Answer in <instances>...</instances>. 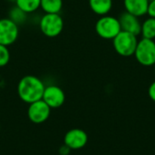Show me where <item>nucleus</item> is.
<instances>
[{
    "mask_svg": "<svg viewBox=\"0 0 155 155\" xmlns=\"http://www.w3.org/2000/svg\"><path fill=\"white\" fill-rule=\"evenodd\" d=\"M137 62L143 66H153L155 64L154 40L142 38L137 43L134 54Z\"/></svg>",
    "mask_w": 155,
    "mask_h": 155,
    "instance_id": "5",
    "label": "nucleus"
},
{
    "mask_svg": "<svg viewBox=\"0 0 155 155\" xmlns=\"http://www.w3.org/2000/svg\"><path fill=\"white\" fill-rule=\"evenodd\" d=\"M147 15L149 17L155 18V0H152L149 2L148 9H147Z\"/></svg>",
    "mask_w": 155,
    "mask_h": 155,
    "instance_id": "18",
    "label": "nucleus"
},
{
    "mask_svg": "<svg viewBox=\"0 0 155 155\" xmlns=\"http://www.w3.org/2000/svg\"><path fill=\"white\" fill-rule=\"evenodd\" d=\"M39 28L44 35L56 37L64 29V19L59 14H45L39 21Z\"/></svg>",
    "mask_w": 155,
    "mask_h": 155,
    "instance_id": "4",
    "label": "nucleus"
},
{
    "mask_svg": "<svg viewBox=\"0 0 155 155\" xmlns=\"http://www.w3.org/2000/svg\"><path fill=\"white\" fill-rule=\"evenodd\" d=\"M118 20H119L122 31L129 32L131 34H134L136 36L141 35L142 24L138 16L127 11H124L120 15V16L118 17Z\"/></svg>",
    "mask_w": 155,
    "mask_h": 155,
    "instance_id": "10",
    "label": "nucleus"
},
{
    "mask_svg": "<svg viewBox=\"0 0 155 155\" xmlns=\"http://www.w3.org/2000/svg\"><path fill=\"white\" fill-rule=\"evenodd\" d=\"M148 94H149V96L150 98L155 102V81L153 82L151 84V85L149 86V89H148Z\"/></svg>",
    "mask_w": 155,
    "mask_h": 155,
    "instance_id": "19",
    "label": "nucleus"
},
{
    "mask_svg": "<svg viewBox=\"0 0 155 155\" xmlns=\"http://www.w3.org/2000/svg\"><path fill=\"white\" fill-rule=\"evenodd\" d=\"M45 85L44 82L35 75H25L20 79L17 84L19 98L26 103L32 104L43 98Z\"/></svg>",
    "mask_w": 155,
    "mask_h": 155,
    "instance_id": "1",
    "label": "nucleus"
},
{
    "mask_svg": "<svg viewBox=\"0 0 155 155\" xmlns=\"http://www.w3.org/2000/svg\"><path fill=\"white\" fill-rule=\"evenodd\" d=\"M40 8L45 14H59L63 8V0H41Z\"/></svg>",
    "mask_w": 155,
    "mask_h": 155,
    "instance_id": "13",
    "label": "nucleus"
},
{
    "mask_svg": "<svg viewBox=\"0 0 155 155\" xmlns=\"http://www.w3.org/2000/svg\"><path fill=\"white\" fill-rule=\"evenodd\" d=\"M15 6L25 14H31L40 8L41 0H15Z\"/></svg>",
    "mask_w": 155,
    "mask_h": 155,
    "instance_id": "14",
    "label": "nucleus"
},
{
    "mask_svg": "<svg viewBox=\"0 0 155 155\" xmlns=\"http://www.w3.org/2000/svg\"><path fill=\"white\" fill-rule=\"evenodd\" d=\"M89 6L98 15H105L113 7V0H89Z\"/></svg>",
    "mask_w": 155,
    "mask_h": 155,
    "instance_id": "12",
    "label": "nucleus"
},
{
    "mask_svg": "<svg viewBox=\"0 0 155 155\" xmlns=\"http://www.w3.org/2000/svg\"><path fill=\"white\" fill-rule=\"evenodd\" d=\"M42 99L51 109H55L64 104L65 101V94L61 87L53 84L45 86Z\"/></svg>",
    "mask_w": 155,
    "mask_h": 155,
    "instance_id": "8",
    "label": "nucleus"
},
{
    "mask_svg": "<svg viewBox=\"0 0 155 155\" xmlns=\"http://www.w3.org/2000/svg\"><path fill=\"white\" fill-rule=\"evenodd\" d=\"M51 113V108L44 102L43 99L29 104L27 114L29 120L34 124H42L45 122Z\"/></svg>",
    "mask_w": 155,
    "mask_h": 155,
    "instance_id": "7",
    "label": "nucleus"
},
{
    "mask_svg": "<svg viewBox=\"0 0 155 155\" xmlns=\"http://www.w3.org/2000/svg\"><path fill=\"white\" fill-rule=\"evenodd\" d=\"M88 142L87 134L79 128L71 129L68 131L64 138V144L71 150H79L84 148Z\"/></svg>",
    "mask_w": 155,
    "mask_h": 155,
    "instance_id": "9",
    "label": "nucleus"
},
{
    "mask_svg": "<svg viewBox=\"0 0 155 155\" xmlns=\"http://www.w3.org/2000/svg\"><path fill=\"white\" fill-rule=\"evenodd\" d=\"M121 31L118 18L112 15H102L95 24L96 34L105 40H113Z\"/></svg>",
    "mask_w": 155,
    "mask_h": 155,
    "instance_id": "3",
    "label": "nucleus"
},
{
    "mask_svg": "<svg viewBox=\"0 0 155 155\" xmlns=\"http://www.w3.org/2000/svg\"><path fill=\"white\" fill-rule=\"evenodd\" d=\"M137 43V36L125 31H121L113 39V46L115 52L121 56L125 57L134 54Z\"/></svg>",
    "mask_w": 155,
    "mask_h": 155,
    "instance_id": "2",
    "label": "nucleus"
},
{
    "mask_svg": "<svg viewBox=\"0 0 155 155\" xmlns=\"http://www.w3.org/2000/svg\"><path fill=\"white\" fill-rule=\"evenodd\" d=\"M150 1H152V0H150Z\"/></svg>",
    "mask_w": 155,
    "mask_h": 155,
    "instance_id": "20",
    "label": "nucleus"
},
{
    "mask_svg": "<svg viewBox=\"0 0 155 155\" xmlns=\"http://www.w3.org/2000/svg\"><path fill=\"white\" fill-rule=\"evenodd\" d=\"M150 0H124L125 11L140 17L147 14Z\"/></svg>",
    "mask_w": 155,
    "mask_h": 155,
    "instance_id": "11",
    "label": "nucleus"
},
{
    "mask_svg": "<svg viewBox=\"0 0 155 155\" xmlns=\"http://www.w3.org/2000/svg\"><path fill=\"white\" fill-rule=\"evenodd\" d=\"M26 15L25 12H23L22 10H20L17 6H15L13 7L11 10H10V13H9V18L14 21L15 24H20V23H23L25 22V18H26Z\"/></svg>",
    "mask_w": 155,
    "mask_h": 155,
    "instance_id": "16",
    "label": "nucleus"
},
{
    "mask_svg": "<svg viewBox=\"0 0 155 155\" xmlns=\"http://www.w3.org/2000/svg\"><path fill=\"white\" fill-rule=\"evenodd\" d=\"M11 58L10 52L8 46L0 45V67H4L7 65Z\"/></svg>",
    "mask_w": 155,
    "mask_h": 155,
    "instance_id": "17",
    "label": "nucleus"
},
{
    "mask_svg": "<svg viewBox=\"0 0 155 155\" xmlns=\"http://www.w3.org/2000/svg\"><path fill=\"white\" fill-rule=\"evenodd\" d=\"M19 35L18 25L9 17L0 19V45L9 46L15 44Z\"/></svg>",
    "mask_w": 155,
    "mask_h": 155,
    "instance_id": "6",
    "label": "nucleus"
},
{
    "mask_svg": "<svg viewBox=\"0 0 155 155\" xmlns=\"http://www.w3.org/2000/svg\"><path fill=\"white\" fill-rule=\"evenodd\" d=\"M141 35L143 38L152 39L154 40L155 38V18L148 17L145 19L142 24Z\"/></svg>",
    "mask_w": 155,
    "mask_h": 155,
    "instance_id": "15",
    "label": "nucleus"
}]
</instances>
